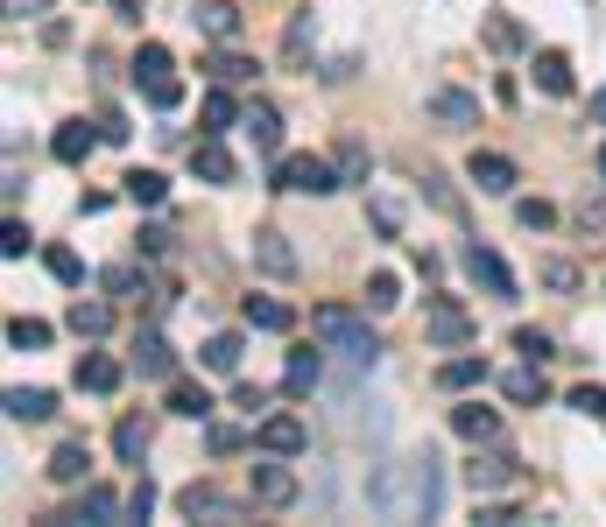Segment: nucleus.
Listing matches in <instances>:
<instances>
[{
	"label": "nucleus",
	"instance_id": "nucleus-14",
	"mask_svg": "<svg viewBox=\"0 0 606 527\" xmlns=\"http://www.w3.org/2000/svg\"><path fill=\"white\" fill-rule=\"evenodd\" d=\"M255 267H261V275H275V281H289V275H297V247H289L275 225H261V233H255Z\"/></svg>",
	"mask_w": 606,
	"mask_h": 527
},
{
	"label": "nucleus",
	"instance_id": "nucleus-12",
	"mask_svg": "<svg viewBox=\"0 0 606 527\" xmlns=\"http://www.w3.org/2000/svg\"><path fill=\"white\" fill-rule=\"evenodd\" d=\"M135 373L141 380H176V344L162 330H141L135 338Z\"/></svg>",
	"mask_w": 606,
	"mask_h": 527
},
{
	"label": "nucleus",
	"instance_id": "nucleus-48",
	"mask_svg": "<svg viewBox=\"0 0 606 527\" xmlns=\"http://www.w3.org/2000/svg\"><path fill=\"white\" fill-rule=\"evenodd\" d=\"M571 409L593 415V422H606V387H571Z\"/></svg>",
	"mask_w": 606,
	"mask_h": 527
},
{
	"label": "nucleus",
	"instance_id": "nucleus-36",
	"mask_svg": "<svg viewBox=\"0 0 606 527\" xmlns=\"http://www.w3.org/2000/svg\"><path fill=\"white\" fill-rule=\"evenodd\" d=\"M8 344H14V352H42V344H50V324H42V316H14Z\"/></svg>",
	"mask_w": 606,
	"mask_h": 527
},
{
	"label": "nucleus",
	"instance_id": "nucleus-21",
	"mask_svg": "<svg viewBox=\"0 0 606 527\" xmlns=\"http://www.w3.org/2000/svg\"><path fill=\"white\" fill-rule=\"evenodd\" d=\"M113 514H127V506L113 500L107 486H85V492H78V500H71V506H64V514H57V520H113Z\"/></svg>",
	"mask_w": 606,
	"mask_h": 527
},
{
	"label": "nucleus",
	"instance_id": "nucleus-32",
	"mask_svg": "<svg viewBox=\"0 0 606 527\" xmlns=\"http://www.w3.org/2000/svg\"><path fill=\"white\" fill-rule=\"evenodd\" d=\"M170 415H184V422H205V415H212V394H205L198 380H176V387H170Z\"/></svg>",
	"mask_w": 606,
	"mask_h": 527
},
{
	"label": "nucleus",
	"instance_id": "nucleus-34",
	"mask_svg": "<svg viewBox=\"0 0 606 527\" xmlns=\"http://www.w3.org/2000/svg\"><path fill=\"white\" fill-rule=\"evenodd\" d=\"M500 387H508V401H522V409H529V401H543V366H536V359H522Z\"/></svg>",
	"mask_w": 606,
	"mask_h": 527
},
{
	"label": "nucleus",
	"instance_id": "nucleus-30",
	"mask_svg": "<svg viewBox=\"0 0 606 527\" xmlns=\"http://www.w3.org/2000/svg\"><path fill=\"white\" fill-rule=\"evenodd\" d=\"M205 373H240V330H219V338H205Z\"/></svg>",
	"mask_w": 606,
	"mask_h": 527
},
{
	"label": "nucleus",
	"instance_id": "nucleus-43",
	"mask_svg": "<svg viewBox=\"0 0 606 527\" xmlns=\"http://www.w3.org/2000/svg\"><path fill=\"white\" fill-rule=\"evenodd\" d=\"M515 225H522V233H551V225H557V211L543 204V198H522V204H515Z\"/></svg>",
	"mask_w": 606,
	"mask_h": 527
},
{
	"label": "nucleus",
	"instance_id": "nucleus-35",
	"mask_svg": "<svg viewBox=\"0 0 606 527\" xmlns=\"http://www.w3.org/2000/svg\"><path fill=\"white\" fill-rule=\"evenodd\" d=\"M121 190H127V204H162V198H170V184H162L156 170H127Z\"/></svg>",
	"mask_w": 606,
	"mask_h": 527
},
{
	"label": "nucleus",
	"instance_id": "nucleus-54",
	"mask_svg": "<svg viewBox=\"0 0 606 527\" xmlns=\"http://www.w3.org/2000/svg\"><path fill=\"white\" fill-rule=\"evenodd\" d=\"M0 8H8V22H28V14H42L50 0H0Z\"/></svg>",
	"mask_w": 606,
	"mask_h": 527
},
{
	"label": "nucleus",
	"instance_id": "nucleus-19",
	"mask_svg": "<svg viewBox=\"0 0 606 527\" xmlns=\"http://www.w3.org/2000/svg\"><path fill=\"white\" fill-rule=\"evenodd\" d=\"M318 380H324V359L310 352V344H297V352H289V366H283V394H297V401H304Z\"/></svg>",
	"mask_w": 606,
	"mask_h": 527
},
{
	"label": "nucleus",
	"instance_id": "nucleus-38",
	"mask_svg": "<svg viewBox=\"0 0 606 527\" xmlns=\"http://www.w3.org/2000/svg\"><path fill=\"white\" fill-rule=\"evenodd\" d=\"M42 267H50V275L64 281V289H85V261H78L71 247H50V253H42Z\"/></svg>",
	"mask_w": 606,
	"mask_h": 527
},
{
	"label": "nucleus",
	"instance_id": "nucleus-5",
	"mask_svg": "<svg viewBox=\"0 0 606 527\" xmlns=\"http://www.w3.org/2000/svg\"><path fill=\"white\" fill-rule=\"evenodd\" d=\"M247 500L255 506H297V472H289L275 450H261V464L247 472Z\"/></svg>",
	"mask_w": 606,
	"mask_h": 527
},
{
	"label": "nucleus",
	"instance_id": "nucleus-45",
	"mask_svg": "<svg viewBox=\"0 0 606 527\" xmlns=\"http://www.w3.org/2000/svg\"><path fill=\"white\" fill-rule=\"evenodd\" d=\"M233 409H240L247 422H261V415H269V387H255V380H240V387H233Z\"/></svg>",
	"mask_w": 606,
	"mask_h": 527
},
{
	"label": "nucleus",
	"instance_id": "nucleus-9",
	"mask_svg": "<svg viewBox=\"0 0 606 527\" xmlns=\"http://www.w3.org/2000/svg\"><path fill=\"white\" fill-rule=\"evenodd\" d=\"M176 506H184V514L190 520H247V500H226V492H219V486H184V492H176Z\"/></svg>",
	"mask_w": 606,
	"mask_h": 527
},
{
	"label": "nucleus",
	"instance_id": "nucleus-39",
	"mask_svg": "<svg viewBox=\"0 0 606 527\" xmlns=\"http://www.w3.org/2000/svg\"><path fill=\"white\" fill-rule=\"evenodd\" d=\"M338 176H346V184H367V176H374V155H367L360 141H338Z\"/></svg>",
	"mask_w": 606,
	"mask_h": 527
},
{
	"label": "nucleus",
	"instance_id": "nucleus-11",
	"mask_svg": "<svg viewBox=\"0 0 606 527\" xmlns=\"http://www.w3.org/2000/svg\"><path fill=\"white\" fill-rule=\"evenodd\" d=\"M423 105H431V120H437V127H452V134L480 127V99H472V92H452V85H437V92L423 99Z\"/></svg>",
	"mask_w": 606,
	"mask_h": 527
},
{
	"label": "nucleus",
	"instance_id": "nucleus-1",
	"mask_svg": "<svg viewBox=\"0 0 606 527\" xmlns=\"http://www.w3.org/2000/svg\"><path fill=\"white\" fill-rule=\"evenodd\" d=\"M437 500H445V478H437V457L423 450V457H395L374 472V486H367V506H374L381 520H431Z\"/></svg>",
	"mask_w": 606,
	"mask_h": 527
},
{
	"label": "nucleus",
	"instance_id": "nucleus-16",
	"mask_svg": "<svg viewBox=\"0 0 606 527\" xmlns=\"http://www.w3.org/2000/svg\"><path fill=\"white\" fill-rule=\"evenodd\" d=\"M121 359H107V352H85L78 359V394H121Z\"/></svg>",
	"mask_w": 606,
	"mask_h": 527
},
{
	"label": "nucleus",
	"instance_id": "nucleus-50",
	"mask_svg": "<svg viewBox=\"0 0 606 527\" xmlns=\"http://www.w3.org/2000/svg\"><path fill=\"white\" fill-rule=\"evenodd\" d=\"M156 514V486L149 478H135V492H127V520H149Z\"/></svg>",
	"mask_w": 606,
	"mask_h": 527
},
{
	"label": "nucleus",
	"instance_id": "nucleus-46",
	"mask_svg": "<svg viewBox=\"0 0 606 527\" xmlns=\"http://www.w3.org/2000/svg\"><path fill=\"white\" fill-rule=\"evenodd\" d=\"M543 289L571 296V289H579V267H571V261H543Z\"/></svg>",
	"mask_w": 606,
	"mask_h": 527
},
{
	"label": "nucleus",
	"instance_id": "nucleus-52",
	"mask_svg": "<svg viewBox=\"0 0 606 527\" xmlns=\"http://www.w3.org/2000/svg\"><path fill=\"white\" fill-rule=\"evenodd\" d=\"M141 253L162 261V253H170V225H141Z\"/></svg>",
	"mask_w": 606,
	"mask_h": 527
},
{
	"label": "nucleus",
	"instance_id": "nucleus-25",
	"mask_svg": "<svg viewBox=\"0 0 606 527\" xmlns=\"http://www.w3.org/2000/svg\"><path fill=\"white\" fill-rule=\"evenodd\" d=\"M198 28L219 36V42H233L240 36V8H233V0H198Z\"/></svg>",
	"mask_w": 606,
	"mask_h": 527
},
{
	"label": "nucleus",
	"instance_id": "nucleus-22",
	"mask_svg": "<svg viewBox=\"0 0 606 527\" xmlns=\"http://www.w3.org/2000/svg\"><path fill=\"white\" fill-rule=\"evenodd\" d=\"M247 330H289V324H297V310H289L283 303V296H247Z\"/></svg>",
	"mask_w": 606,
	"mask_h": 527
},
{
	"label": "nucleus",
	"instance_id": "nucleus-17",
	"mask_svg": "<svg viewBox=\"0 0 606 527\" xmlns=\"http://www.w3.org/2000/svg\"><path fill=\"white\" fill-rule=\"evenodd\" d=\"M240 127L255 134V148H261V155H275V148H283V113H275L269 99H255V105H247V113H240Z\"/></svg>",
	"mask_w": 606,
	"mask_h": 527
},
{
	"label": "nucleus",
	"instance_id": "nucleus-31",
	"mask_svg": "<svg viewBox=\"0 0 606 527\" xmlns=\"http://www.w3.org/2000/svg\"><path fill=\"white\" fill-rule=\"evenodd\" d=\"M107 324H113V310L99 303V296H78V303H71V330H78V338H107Z\"/></svg>",
	"mask_w": 606,
	"mask_h": 527
},
{
	"label": "nucleus",
	"instance_id": "nucleus-2",
	"mask_svg": "<svg viewBox=\"0 0 606 527\" xmlns=\"http://www.w3.org/2000/svg\"><path fill=\"white\" fill-rule=\"evenodd\" d=\"M310 338H318V344H332V352L346 359V366H374V359H381L374 330H367L346 303H318V310H310Z\"/></svg>",
	"mask_w": 606,
	"mask_h": 527
},
{
	"label": "nucleus",
	"instance_id": "nucleus-56",
	"mask_svg": "<svg viewBox=\"0 0 606 527\" xmlns=\"http://www.w3.org/2000/svg\"><path fill=\"white\" fill-rule=\"evenodd\" d=\"M113 14H121V22H141V0H113Z\"/></svg>",
	"mask_w": 606,
	"mask_h": 527
},
{
	"label": "nucleus",
	"instance_id": "nucleus-55",
	"mask_svg": "<svg viewBox=\"0 0 606 527\" xmlns=\"http://www.w3.org/2000/svg\"><path fill=\"white\" fill-rule=\"evenodd\" d=\"M99 134H107V141H127V120H121V113H113V105H107V113H99Z\"/></svg>",
	"mask_w": 606,
	"mask_h": 527
},
{
	"label": "nucleus",
	"instance_id": "nucleus-40",
	"mask_svg": "<svg viewBox=\"0 0 606 527\" xmlns=\"http://www.w3.org/2000/svg\"><path fill=\"white\" fill-rule=\"evenodd\" d=\"M395 303H403V281H395V275H367V310L388 316Z\"/></svg>",
	"mask_w": 606,
	"mask_h": 527
},
{
	"label": "nucleus",
	"instance_id": "nucleus-15",
	"mask_svg": "<svg viewBox=\"0 0 606 527\" xmlns=\"http://www.w3.org/2000/svg\"><path fill=\"white\" fill-rule=\"evenodd\" d=\"M190 170H198V184H233V176H240V162L226 155V141H219V134H205V141L190 148Z\"/></svg>",
	"mask_w": 606,
	"mask_h": 527
},
{
	"label": "nucleus",
	"instance_id": "nucleus-47",
	"mask_svg": "<svg viewBox=\"0 0 606 527\" xmlns=\"http://www.w3.org/2000/svg\"><path fill=\"white\" fill-rule=\"evenodd\" d=\"M515 352H522V359H536V366H543V359H557V344L543 338V330H515Z\"/></svg>",
	"mask_w": 606,
	"mask_h": 527
},
{
	"label": "nucleus",
	"instance_id": "nucleus-24",
	"mask_svg": "<svg viewBox=\"0 0 606 527\" xmlns=\"http://www.w3.org/2000/svg\"><path fill=\"white\" fill-rule=\"evenodd\" d=\"M437 387H445V394H472V387H486V359H445V366H437Z\"/></svg>",
	"mask_w": 606,
	"mask_h": 527
},
{
	"label": "nucleus",
	"instance_id": "nucleus-29",
	"mask_svg": "<svg viewBox=\"0 0 606 527\" xmlns=\"http://www.w3.org/2000/svg\"><path fill=\"white\" fill-rule=\"evenodd\" d=\"M8 415H14V422H50L57 401L42 394V387H8Z\"/></svg>",
	"mask_w": 606,
	"mask_h": 527
},
{
	"label": "nucleus",
	"instance_id": "nucleus-33",
	"mask_svg": "<svg viewBox=\"0 0 606 527\" xmlns=\"http://www.w3.org/2000/svg\"><path fill=\"white\" fill-rule=\"evenodd\" d=\"M198 113H205V134H226V127H240V105H233V92H226V85H219V92H205V105H198Z\"/></svg>",
	"mask_w": 606,
	"mask_h": 527
},
{
	"label": "nucleus",
	"instance_id": "nucleus-58",
	"mask_svg": "<svg viewBox=\"0 0 606 527\" xmlns=\"http://www.w3.org/2000/svg\"><path fill=\"white\" fill-rule=\"evenodd\" d=\"M599 176H606V141H599Z\"/></svg>",
	"mask_w": 606,
	"mask_h": 527
},
{
	"label": "nucleus",
	"instance_id": "nucleus-26",
	"mask_svg": "<svg viewBox=\"0 0 606 527\" xmlns=\"http://www.w3.org/2000/svg\"><path fill=\"white\" fill-rule=\"evenodd\" d=\"M42 472H50L57 486H85V472H92V457H85V443H57V457L42 464Z\"/></svg>",
	"mask_w": 606,
	"mask_h": 527
},
{
	"label": "nucleus",
	"instance_id": "nucleus-18",
	"mask_svg": "<svg viewBox=\"0 0 606 527\" xmlns=\"http://www.w3.org/2000/svg\"><path fill=\"white\" fill-rule=\"evenodd\" d=\"M452 429L466 436V443H500V415H494V409H480V401L452 409Z\"/></svg>",
	"mask_w": 606,
	"mask_h": 527
},
{
	"label": "nucleus",
	"instance_id": "nucleus-44",
	"mask_svg": "<svg viewBox=\"0 0 606 527\" xmlns=\"http://www.w3.org/2000/svg\"><path fill=\"white\" fill-rule=\"evenodd\" d=\"M486 50H500V57H508V50H522V28H515L508 14H486Z\"/></svg>",
	"mask_w": 606,
	"mask_h": 527
},
{
	"label": "nucleus",
	"instance_id": "nucleus-28",
	"mask_svg": "<svg viewBox=\"0 0 606 527\" xmlns=\"http://www.w3.org/2000/svg\"><path fill=\"white\" fill-rule=\"evenodd\" d=\"M536 85H543L551 99H565V92H571V57H565V50H536Z\"/></svg>",
	"mask_w": 606,
	"mask_h": 527
},
{
	"label": "nucleus",
	"instance_id": "nucleus-49",
	"mask_svg": "<svg viewBox=\"0 0 606 527\" xmlns=\"http://www.w3.org/2000/svg\"><path fill=\"white\" fill-rule=\"evenodd\" d=\"M304 50H310V14H297V22H289V36H283V57H289V64H304Z\"/></svg>",
	"mask_w": 606,
	"mask_h": 527
},
{
	"label": "nucleus",
	"instance_id": "nucleus-7",
	"mask_svg": "<svg viewBox=\"0 0 606 527\" xmlns=\"http://www.w3.org/2000/svg\"><path fill=\"white\" fill-rule=\"evenodd\" d=\"M466 275L480 296H494V303H515V267L500 261L494 247H466Z\"/></svg>",
	"mask_w": 606,
	"mask_h": 527
},
{
	"label": "nucleus",
	"instance_id": "nucleus-42",
	"mask_svg": "<svg viewBox=\"0 0 606 527\" xmlns=\"http://www.w3.org/2000/svg\"><path fill=\"white\" fill-rule=\"evenodd\" d=\"M99 281H107L113 296H149V275H141V267H127V261H121V267H107Z\"/></svg>",
	"mask_w": 606,
	"mask_h": 527
},
{
	"label": "nucleus",
	"instance_id": "nucleus-53",
	"mask_svg": "<svg viewBox=\"0 0 606 527\" xmlns=\"http://www.w3.org/2000/svg\"><path fill=\"white\" fill-rule=\"evenodd\" d=\"M579 233H585V239H593V233H606V204H593V198L579 204Z\"/></svg>",
	"mask_w": 606,
	"mask_h": 527
},
{
	"label": "nucleus",
	"instance_id": "nucleus-51",
	"mask_svg": "<svg viewBox=\"0 0 606 527\" xmlns=\"http://www.w3.org/2000/svg\"><path fill=\"white\" fill-rule=\"evenodd\" d=\"M0 253H8V261H22V253H28V225H22V218H8V233H0Z\"/></svg>",
	"mask_w": 606,
	"mask_h": 527
},
{
	"label": "nucleus",
	"instance_id": "nucleus-23",
	"mask_svg": "<svg viewBox=\"0 0 606 527\" xmlns=\"http://www.w3.org/2000/svg\"><path fill=\"white\" fill-rule=\"evenodd\" d=\"M113 457L141 472V457H149V422H141V415H121V429H113Z\"/></svg>",
	"mask_w": 606,
	"mask_h": 527
},
{
	"label": "nucleus",
	"instance_id": "nucleus-13",
	"mask_svg": "<svg viewBox=\"0 0 606 527\" xmlns=\"http://www.w3.org/2000/svg\"><path fill=\"white\" fill-rule=\"evenodd\" d=\"M466 176L486 190V198H508V190H515V162H508V155H494V148H472Z\"/></svg>",
	"mask_w": 606,
	"mask_h": 527
},
{
	"label": "nucleus",
	"instance_id": "nucleus-10",
	"mask_svg": "<svg viewBox=\"0 0 606 527\" xmlns=\"http://www.w3.org/2000/svg\"><path fill=\"white\" fill-rule=\"evenodd\" d=\"M423 338H431V344H445V352H452V344H472V316L458 310L452 296H437V303L423 310Z\"/></svg>",
	"mask_w": 606,
	"mask_h": 527
},
{
	"label": "nucleus",
	"instance_id": "nucleus-8",
	"mask_svg": "<svg viewBox=\"0 0 606 527\" xmlns=\"http://www.w3.org/2000/svg\"><path fill=\"white\" fill-rule=\"evenodd\" d=\"M255 450H275V457H304V450H310L304 415H261V422H255Z\"/></svg>",
	"mask_w": 606,
	"mask_h": 527
},
{
	"label": "nucleus",
	"instance_id": "nucleus-37",
	"mask_svg": "<svg viewBox=\"0 0 606 527\" xmlns=\"http://www.w3.org/2000/svg\"><path fill=\"white\" fill-rule=\"evenodd\" d=\"M205 443H212V457H233V450L255 443V422H247V429H233V422H212V429H205Z\"/></svg>",
	"mask_w": 606,
	"mask_h": 527
},
{
	"label": "nucleus",
	"instance_id": "nucleus-41",
	"mask_svg": "<svg viewBox=\"0 0 606 527\" xmlns=\"http://www.w3.org/2000/svg\"><path fill=\"white\" fill-rule=\"evenodd\" d=\"M367 218H374L381 239H403V204L395 198H367Z\"/></svg>",
	"mask_w": 606,
	"mask_h": 527
},
{
	"label": "nucleus",
	"instance_id": "nucleus-6",
	"mask_svg": "<svg viewBox=\"0 0 606 527\" xmlns=\"http://www.w3.org/2000/svg\"><path fill=\"white\" fill-rule=\"evenodd\" d=\"M515 478H522L515 450H500V443H472V464H466V486H472V492H500V486H515Z\"/></svg>",
	"mask_w": 606,
	"mask_h": 527
},
{
	"label": "nucleus",
	"instance_id": "nucleus-57",
	"mask_svg": "<svg viewBox=\"0 0 606 527\" xmlns=\"http://www.w3.org/2000/svg\"><path fill=\"white\" fill-rule=\"evenodd\" d=\"M593 120H606V85H599V92H593Z\"/></svg>",
	"mask_w": 606,
	"mask_h": 527
},
{
	"label": "nucleus",
	"instance_id": "nucleus-20",
	"mask_svg": "<svg viewBox=\"0 0 606 527\" xmlns=\"http://www.w3.org/2000/svg\"><path fill=\"white\" fill-rule=\"evenodd\" d=\"M92 141H107V134L85 127V120H64V127H57V141H50V155H57V162H85V155H92Z\"/></svg>",
	"mask_w": 606,
	"mask_h": 527
},
{
	"label": "nucleus",
	"instance_id": "nucleus-4",
	"mask_svg": "<svg viewBox=\"0 0 606 527\" xmlns=\"http://www.w3.org/2000/svg\"><path fill=\"white\" fill-rule=\"evenodd\" d=\"M135 85L149 92L156 113H170V105L184 99V85H176V64H170V50H162V42H141V50H135Z\"/></svg>",
	"mask_w": 606,
	"mask_h": 527
},
{
	"label": "nucleus",
	"instance_id": "nucleus-3",
	"mask_svg": "<svg viewBox=\"0 0 606 527\" xmlns=\"http://www.w3.org/2000/svg\"><path fill=\"white\" fill-rule=\"evenodd\" d=\"M275 190L332 198V190H346V176H338V162H324V155H283V162H275Z\"/></svg>",
	"mask_w": 606,
	"mask_h": 527
},
{
	"label": "nucleus",
	"instance_id": "nucleus-27",
	"mask_svg": "<svg viewBox=\"0 0 606 527\" xmlns=\"http://www.w3.org/2000/svg\"><path fill=\"white\" fill-rule=\"evenodd\" d=\"M205 71H212V78L219 85H255V57H247V50H219V57H205Z\"/></svg>",
	"mask_w": 606,
	"mask_h": 527
}]
</instances>
